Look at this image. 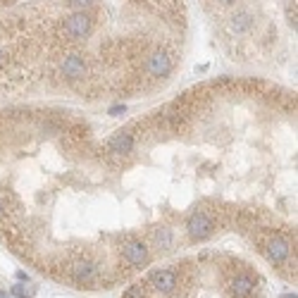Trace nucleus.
<instances>
[{
  "mask_svg": "<svg viewBox=\"0 0 298 298\" xmlns=\"http://www.w3.org/2000/svg\"><path fill=\"white\" fill-rule=\"evenodd\" d=\"M122 255L131 265H143V262L148 260V248L143 243H139V241H131L127 246H122Z\"/></svg>",
  "mask_w": 298,
  "mask_h": 298,
  "instance_id": "6",
  "label": "nucleus"
},
{
  "mask_svg": "<svg viewBox=\"0 0 298 298\" xmlns=\"http://www.w3.org/2000/svg\"><path fill=\"white\" fill-rule=\"evenodd\" d=\"M91 31V17L86 14L83 10L72 12L70 17L62 22V38L65 41H79V38H86Z\"/></svg>",
  "mask_w": 298,
  "mask_h": 298,
  "instance_id": "1",
  "label": "nucleus"
},
{
  "mask_svg": "<svg viewBox=\"0 0 298 298\" xmlns=\"http://www.w3.org/2000/svg\"><path fill=\"white\" fill-rule=\"evenodd\" d=\"M134 150V136L129 131H119L117 136L110 141V153L115 155H129Z\"/></svg>",
  "mask_w": 298,
  "mask_h": 298,
  "instance_id": "8",
  "label": "nucleus"
},
{
  "mask_svg": "<svg viewBox=\"0 0 298 298\" xmlns=\"http://www.w3.org/2000/svg\"><path fill=\"white\" fill-rule=\"evenodd\" d=\"M155 243H157L160 248H169V243H172V234H169V229H160V231H155Z\"/></svg>",
  "mask_w": 298,
  "mask_h": 298,
  "instance_id": "12",
  "label": "nucleus"
},
{
  "mask_svg": "<svg viewBox=\"0 0 298 298\" xmlns=\"http://www.w3.org/2000/svg\"><path fill=\"white\" fill-rule=\"evenodd\" d=\"M60 74L65 76V79H81L83 74H86V65H83V60L79 55H67V58L62 60V65H60Z\"/></svg>",
  "mask_w": 298,
  "mask_h": 298,
  "instance_id": "4",
  "label": "nucleus"
},
{
  "mask_svg": "<svg viewBox=\"0 0 298 298\" xmlns=\"http://www.w3.org/2000/svg\"><path fill=\"white\" fill-rule=\"evenodd\" d=\"M93 0H67V5H70L74 12H79V10H86L88 5H91Z\"/></svg>",
  "mask_w": 298,
  "mask_h": 298,
  "instance_id": "14",
  "label": "nucleus"
},
{
  "mask_svg": "<svg viewBox=\"0 0 298 298\" xmlns=\"http://www.w3.org/2000/svg\"><path fill=\"white\" fill-rule=\"evenodd\" d=\"M122 112H124V105H115V107H110V115H112V117H119Z\"/></svg>",
  "mask_w": 298,
  "mask_h": 298,
  "instance_id": "16",
  "label": "nucleus"
},
{
  "mask_svg": "<svg viewBox=\"0 0 298 298\" xmlns=\"http://www.w3.org/2000/svg\"><path fill=\"white\" fill-rule=\"evenodd\" d=\"M267 258H270V262H274V265H282V262L286 260V255H289V243H286L284 238H272L270 243H267Z\"/></svg>",
  "mask_w": 298,
  "mask_h": 298,
  "instance_id": "9",
  "label": "nucleus"
},
{
  "mask_svg": "<svg viewBox=\"0 0 298 298\" xmlns=\"http://www.w3.org/2000/svg\"><path fill=\"white\" fill-rule=\"evenodd\" d=\"M222 2H224V5H231V2H234V0H222Z\"/></svg>",
  "mask_w": 298,
  "mask_h": 298,
  "instance_id": "18",
  "label": "nucleus"
},
{
  "mask_svg": "<svg viewBox=\"0 0 298 298\" xmlns=\"http://www.w3.org/2000/svg\"><path fill=\"white\" fill-rule=\"evenodd\" d=\"M12 296H17V298H31V296H34V289L19 282V284L12 286Z\"/></svg>",
  "mask_w": 298,
  "mask_h": 298,
  "instance_id": "13",
  "label": "nucleus"
},
{
  "mask_svg": "<svg viewBox=\"0 0 298 298\" xmlns=\"http://www.w3.org/2000/svg\"><path fill=\"white\" fill-rule=\"evenodd\" d=\"M0 298H12V296L7 294V291H0Z\"/></svg>",
  "mask_w": 298,
  "mask_h": 298,
  "instance_id": "17",
  "label": "nucleus"
},
{
  "mask_svg": "<svg viewBox=\"0 0 298 298\" xmlns=\"http://www.w3.org/2000/svg\"><path fill=\"white\" fill-rule=\"evenodd\" d=\"M2 213H5V208H2V205H0V217H2Z\"/></svg>",
  "mask_w": 298,
  "mask_h": 298,
  "instance_id": "19",
  "label": "nucleus"
},
{
  "mask_svg": "<svg viewBox=\"0 0 298 298\" xmlns=\"http://www.w3.org/2000/svg\"><path fill=\"white\" fill-rule=\"evenodd\" d=\"M255 291V279L250 274H236L231 279V294L236 298H246Z\"/></svg>",
  "mask_w": 298,
  "mask_h": 298,
  "instance_id": "7",
  "label": "nucleus"
},
{
  "mask_svg": "<svg viewBox=\"0 0 298 298\" xmlns=\"http://www.w3.org/2000/svg\"><path fill=\"white\" fill-rule=\"evenodd\" d=\"M250 26H253V17H250V14H246V12L234 14V17H231V22H229V29H231L234 34H246Z\"/></svg>",
  "mask_w": 298,
  "mask_h": 298,
  "instance_id": "11",
  "label": "nucleus"
},
{
  "mask_svg": "<svg viewBox=\"0 0 298 298\" xmlns=\"http://www.w3.org/2000/svg\"><path fill=\"white\" fill-rule=\"evenodd\" d=\"M72 274H74V279H76L79 284H88V282L95 279V267L91 262H76V265L72 267Z\"/></svg>",
  "mask_w": 298,
  "mask_h": 298,
  "instance_id": "10",
  "label": "nucleus"
},
{
  "mask_svg": "<svg viewBox=\"0 0 298 298\" xmlns=\"http://www.w3.org/2000/svg\"><path fill=\"white\" fill-rule=\"evenodd\" d=\"M150 284L157 291L167 294V291H172L177 286V274L172 272V270H155V272H150Z\"/></svg>",
  "mask_w": 298,
  "mask_h": 298,
  "instance_id": "5",
  "label": "nucleus"
},
{
  "mask_svg": "<svg viewBox=\"0 0 298 298\" xmlns=\"http://www.w3.org/2000/svg\"><path fill=\"white\" fill-rule=\"evenodd\" d=\"M169 72H172V55L167 50H155L148 58V74L160 79V76H167Z\"/></svg>",
  "mask_w": 298,
  "mask_h": 298,
  "instance_id": "3",
  "label": "nucleus"
},
{
  "mask_svg": "<svg viewBox=\"0 0 298 298\" xmlns=\"http://www.w3.org/2000/svg\"><path fill=\"white\" fill-rule=\"evenodd\" d=\"M124 298H146V291H143V286H131L124 294Z\"/></svg>",
  "mask_w": 298,
  "mask_h": 298,
  "instance_id": "15",
  "label": "nucleus"
},
{
  "mask_svg": "<svg viewBox=\"0 0 298 298\" xmlns=\"http://www.w3.org/2000/svg\"><path fill=\"white\" fill-rule=\"evenodd\" d=\"M186 229H189V236L191 238L203 241V238H208L215 231V220L208 213H193L189 217V224H186Z\"/></svg>",
  "mask_w": 298,
  "mask_h": 298,
  "instance_id": "2",
  "label": "nucleus"
}]
</instances>
